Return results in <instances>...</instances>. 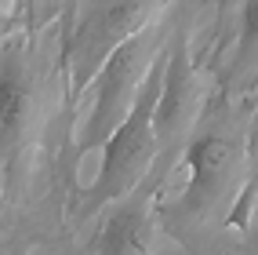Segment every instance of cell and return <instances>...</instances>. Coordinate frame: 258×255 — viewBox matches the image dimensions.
<instances>
[{"mask_svg": "<svg viewBox=\"0 0 258 255\" xmlns=\"http://www.w3.org/2000/svg\"><path fill=\"white\" fill-rule=\"evenodd\" d=\"M185 164V186L175 200L157 208V219L167 230L193 241L200 226H208L218 212H226L233 226H244L247 212V186H244V164H247V142L229 124L218 128H197L178 153Z\"/></svg>", "mask_w": 258, "mask_h": 255, "instance_id": "cell-1", "label": "cell"}, {"mask_svg": "<svg viewBox=\"0 0 258 255\" xmlns=\"http://www.w3.org/2000/svg\"><path fill=\"white\" fill-rule=\"evenodd\" d=\"M164 47H167V40H164L160 19H153L149 26H142L139 33H131L124 44H116L109 51V59L102 62V70L88 84L91 106H88V117H84V124L77 131L80 135L77 139V157L106 146V139L131 113L135 98H139L142 84H146V77L153 70V62L160 59Z\"/></svg>", "mask_w": 258, "mask_h": 255, "instance_id": "cell-4", "label": "cell"}, {"mask_svg": "<svg viewBox=\"0 0 258 255\" xmlns=\"http://www.w3.org/2000/svg\"><path fill=\"white\" fill-rule=\"evenodd\" d=\"M167 0H84L77 11L73 29L62 37L58 73L66 80V102H73L88 91V84L102 70L116 44H124L131 33H139L153 19H160Z\"/></svg>", "mask_w": 258, "mask_h": 255, "instance_id": "cell-5", "label": "cell"}, {"mask_svg": "<svg viewBox=\"0 0 258 255\" xmlns=\"http://www.w3.org/2000/svg\"><path fill=\"white\" fill-rule=\"evenodd\" d=\"M15 4H22V0H0V19H11V15H15Z\"/></svg>", "mask_w": 258, "mask_h": 255, "instance_id": "cell-10", "label": "cell"}, {"mask_svg": "<svg viewBox=\"0 0 258 255\" xmlns=\"http://www.w3.org/2000/svg\"><path fill=\"white\" fill-rule=\"evenodd\" d=\"M47 70L33 51V33L0 44V186L15 200L26 186V157L44 128Z\"/></svg>", "mask_w": 258, "mask_h": 255, "instance_id": "cell-2", "label": "cell"}, {"mask_svg": "<svg viewBox=\"0 0 258 255\" xmlns=\"http://www.w3.org/2000/svg\"><path fill=\"white\" fill-rule=\"evenodd\" d=\"M164 51L153 62V70L142 84L139 98H135L131 113L120 121V128L102 146V168H98L95 182L84 190V215H91L102 204H113L120 197H127L131 190H139L157 172L160 161H178V157H164L157 128H153V106H157L160 84H164Z\"/></svg>", "mask_w": 258, "mask_h": 255, "instance_id": "cell-3", "label": "cell"}, {"mask_svg": "<svg viewBox=\"0 0 258 255\" xmlns=\"http://www.w3.org/2000/svg\"><path fill=\"white\" fill-rule=\"evenodd\" d=\"M204 113H208V91L189 55V33L185 26H178L164 51V84L153 106V128H157L164 157H178L182 146L193 139L197 124L204 121Z\"/></svg>", "mask_w": 258, "mask_h": 255, "instance_id": "cell-6", "label": "cell"}, {"mask_svg": "<svg viewBox=\"0 0 258 255\" xmlns=\"http://www.w3.org/2000/svg\"><path fill=\"white\" fill-rule=\"evenodd\" d=\"M84 0H22V15H26V33H40L44 26H62V37L73 29L77 11Z\"/></svg>", "mask_w": 258, "mask_h": 255, "instance_id": "cell-9", "label": "cell"}, {"mask_svg": "<svg viewBox=\"0 0 258 255\" xmlns=\"http://www.w3.org/2000/svg\"><path fill=\"white\" fill-rule=\"evenodd\" d=\"M258 73V0H244L236 15V40H233V62L229 77L244 80Z\"/></svg>", "mask_w": 258, "mask_h": 255, "instance_id": "cell-8", "label": "cell"}, {"mask_svg": "<svg viewBox=\"0 0 258 255\" xmlns=\"http://www.w3.org/2000/svg\"><path fill=\"white\" fill-rule=\"evenodd\" d=\"M157 172H153L139 190H131L127 200L106 219V226L98 230L95 237V248H106V251H127V248H142L146 244V226H149V215L157 212Z\"/></svg>", "mask_w": 258, "mask_h": 255, "instance_id": "cell-7", "label": "cell"}]
</instances>
